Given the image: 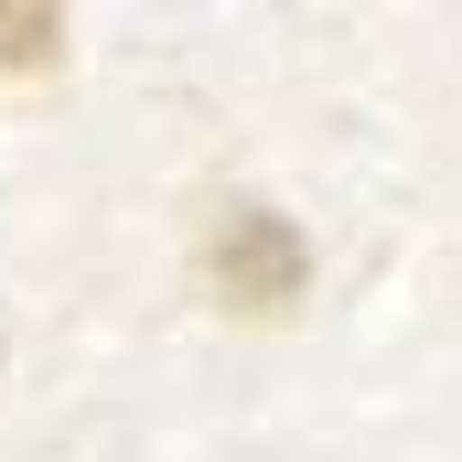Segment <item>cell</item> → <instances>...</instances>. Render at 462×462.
<instances>
[{"mask_svg":"<svg viewBox=\"0 0 462 462\" xmlns=\"http://www.w3.org/2000/svg\"><path fill=\"white\" fill-rule=\"evenodd\" d=\"M65 43V11H43V0H0V65H43Z\"/></svg>","mask_w":462,"mask_h":462,"instance_id":"2","label":"cell"},{"mask_svg":"<svg viewBox=\"0 0 462 462\" xmlns=\"http://www.w3.org/2000/svg\"><path fill=\"white\" fill-rule=\"evenodd\" d=\"M205 280L226 291L236 312H291L301 280H312V247L280 205H216V236H205Z\"/></svg>","mask_w":462,"mask_h":462,"instance_id":"1","label":"cell"}]
</instances>
